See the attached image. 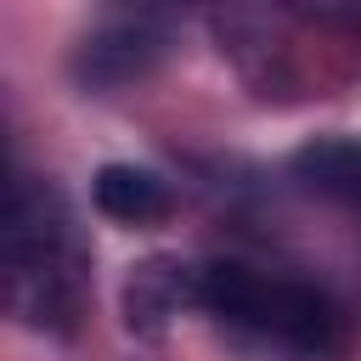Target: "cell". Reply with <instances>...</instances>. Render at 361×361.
<instances>
[{
    "instance_id": "1",
    "label": "cell",
    "mask_w": 361,
    "mask_h": 361,
    "mask_svg": "<svg viewBox=\"0 0 361 361\" xmlns=\"http://www.w3.org/2000/svg\"><path fill=\"white\" fill-rule=\"evenodd\" d=\"M0 259H6V299L23 322L73 327L85 299V248L73 237V220L56 186H39L28 175L11 180Z\"/></svg>"
},
{
    "instance_id": "2",
    "label": "cell",
    "mask_w": 361,
    "mask_h": 361,
    "mask_svg": "<svg viewBox=\"0 0 361 361\" xmlns=\"http://www.w3.org/2000/svg\"><path fill=\"white\" fill-rule=\"evenodd\" d=\"M197 305L226 327H243L293 355H333L344 344V310L322 288L293 276H265L243 259L197 265Z\"/></svg>"
},
{
    "instance_id": "3",
    "label": "cell",
    "mask_w": 361,
    "mask_h": 361,
    "mask_svg": "<svg viewBox=\"0 0 361 361\" xmlns=\"http://www.w3.org/2000/svg\"><path fill=\"white\" fill-rule=\"evenodd\" d=\"M180 305H197V265L175 259V254H152L141 265H130L124 276V327L141 338H158Z\"/></svg>"
},
{
    "instance_id": "4",
    "label": "cell",
    "mask_w": 361,
    "mask_h": 361,
    "mask_svg": "<svg viewBox=\"0 0 361 361\" xmlns=\"http://www.w3.org/2000/svg\"><path fill=\"white\" fill-rule=\"evenodd\" d=\"M158 51H164V39H158L147 23H118V28H102V34H90V39L79 45L73 73H79V85H90V90H113V85L141 79V73L158 62Z\"/></svg>"
},
{
    "instance_id": "5",
    "label": "cell",
    "mask_w": 361,
    "mask_h": 361,
    "mask_svg": "<svg viewBox=\"0 0 361 361\" xmlns=\"http://www.w3.org/2000/svg\"><path fill=\"white\" fill-rule=\"evenodd\" d=\"M288 169L305 192L361 209V135H310L288 158Z\"/></svg>"
},
{
    "instance_id": "6",
    "label": "cell",
    "mask_w": 361,
    "mask_h": 361,
    "mask_svg": "<svg viewBox=\"0 0 361 361\" xmlns=\"http://www.w3.org/2000/svg\"><path fill=\"white\" fill-rule=\"evenodd\" d=\"M90 203L118 226H147V220L169 214V186H164V175H152L141 164H102L90 180Z\"/></svg>"
}]
</instances>
